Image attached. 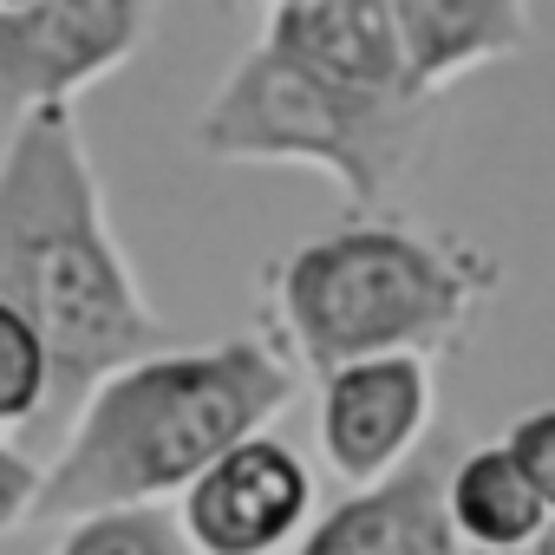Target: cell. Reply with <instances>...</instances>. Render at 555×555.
<instances>
[{
  "mask_svg": "<svg viewBox=\"0 0 555 555\" xmlns=\"http://www.w3.org/2000/svg\"><path fill=\"white\" fill-rule=\"evenodd\" d=\"M53 392V360L40 347V334L27 327V314H14L0 301V425H34L47 412Z\"/></svg>",
  "mask_w": 555,
  "mask_h": 555,
  "instance_id": "obj_13",
  "label": "cell"
},
{
  "mask_svg": "<svg viewBox=\"0 0 555 555\" xmlns=\"http://www.w3.org/2000/svg\"><path fill=\"white\" fill-rule=\"evenodd\" d=\"M503 274L451 242L399 222L301 242L268 268L261 340L295 373L334 379L366 360H431L457 353L477 308Z\"/></svg>",
  "mask_w": 555,
  "mask_h": 555,
  "instance_id": "obj_3",
  "label": "cell"
},
{
  "mask_svg": "<svg viewBox=\"0 0 555 555\" xmlns=\"http://www.w3.org/2000/svg\"><path fill=\"white\" fill-rule=\"evenodd\" d=\"M268 47L327 86L373 92V99H418L399 34V0H288V8H268Z\"/></svg>",
  "mask_w": 555,
  "mask_h": 555,
  "instance_id": "obj_8",
  "label": "cell"
},
{
  "mask_svg": "<svg viewBox=\"0 0 555 555\" xmlns=\"http://www.w3.org/2000/svg\"><path fill=\"white\" fill-rule=\"evenodd\" d=\"M529 555H555V522H548V529H542V542H535V548H529Z\"/></svg>",
  "mask_w": 555,
  "mask_h": 555,
  "instance_id": "obj_16",
  "label": "cell"
},
{
  "mask_svg": "<svg viewBox=\"0 0 555 555\" xmlns=\"http://www.w3.org/2000/svg\"><path fill=\"white\" fill-rule=\"evenodd\" d=\"M47 555H196V548L170 503H144V509H105L73 522Z\"/></svg>",
  "mask_w": 555,
  "mask_h": 555,
  "instance_id": "obj_12",
  "label": "cell"
},
{
  "mask_svg": "<svg viewBox=\"0 0 555 555\" xmlns=\"http://www.w3.org/2000/svg\"><path fill=\"white\" fill-rule=\"evenodd\" d=\"M431 112L438 105L418 99H373V92L327 86L261 40L222 79V92L196 118V138L209 157H248V164L308 157L347 183L360 216H373L386 190L405 177V164L418 157Z\"/></svg>",
  "mask_w": 555,
  "mask_h": 555,
  "instance_id": "obj_4",
  "label": "cell"
},
{
  "mask_svg": "<svg viewBox=\"0 0 555 555\" xmlns=\"http://www.w3.org/2000/svg\"><path fill=\"white\" fill-rule=\"evenodd\" d=\"M0 301L27 314L53 360L47 412L21 431L34 464L66 451L105 379L177 353V334L144 308L105 229V203L66 105L27 112L0 151Z\"/></svg>",
  "mask_w": 555,
  "mask_h": 555,
  "instance_id": "obj_1",
  "label": "cell"
},
{
  "mask_svg": "<svg viewBox=\"0 0 555 555\" xmlns=\"http://www.w3.org/2000/svg\"><path fill=\"white\" fill-rule=\"evenodd\" d=\"M431 431V366L425 360H366L327 379L321 392V444L340 483L379 490L392 470L418 457Z\"/></svg>",
  "mask_w": 555,
  "mask_h": 555,
  "instance_id": "obj_7",
  "label": "cell"
},
{
  "mask_svg": "<svg viewBox=\"0 0 555 555\" xmlns=\"http://www.w3.org/2000/svg\"><path fill=\"white\" fill-rule=\"evenodd\" d=\"M151 8L131 0H34L0 8V105L21 118L40 105H66L112 66L144 47Z\"/></svg>",
  "mask_w": 555,
  "mask_h": 555,
  "instance_id": "obj_5",
  "label": "cell"
},
{
  "mask_svg": "<svg viewBox=\"0 0 555 555\" xmlns=\"http://www.w3.org/2000/svg\"><path fill=\"white\" fill-rule=\"evenodd\" d=\"M451 431L431 438L405 470H392L379 490L347 496L301 555H464L451 522Z\"/></svg>",
  "mask_w": 555,
  "mask_h": 555,
  "instance_id": "obj_9",
  "label": "cell"
},
{
  "mask_svg": "<svg viewBox=\"0 0 555 555\" xmlns=\"http://www.w3.org/2000/svg\"><path fill=\"white\" fill-rule=\"evenodd\" d=\"M451 522H457L464 542H477L490 555H509V548L542 542L548 509H542V496L529 490V477L516 470V457L503 444H477L451 470Z\"/></svg>",
  "mask_w": 555,
  "mask_h": 555,
  "instance_id": "obj_11",
  "label": "cell"
},
{
  "mask_svg": "<svg viewBox=\"0 0 555 555\" xmlns=\"http://www.w3.org/2000/svg\"><path fill=\"white\" fill-rule=\"evenodd\" d=\"M529 8L516 0H399V34H405V60H412V92L438 99L464 66L477 60H503L529 40Z\"/></svg>",
  "mask_w": 555,
  "mask_h": 555,
  "instance_id": "obj_10",
  "label": "cell"
},
{
  "mask_svg": "<svg viewBox=\"0 0 555 555\" xmlns=\"http://www.w3.org/2000/svg\"><path fill=\"white\" fill-rule=\"evenodd\" d=\"M295 392L301 373L261 334L216 340L203 353H157L92 392L47 470L34 522H86L190 490L235 444L261 438V425L288 412Z\"/></svg>",
  "mask_w": 555,
  "mask_h": 555,
  "instance_id": "obj_2",
  "label": "cell"
},
{
  "mask_svg": "<svg viewBox=\"0 0 555 555\" xmlns=\"http://www.w3.org/2000/svg\"><path fill=\"white\" fill-rule=\"evenodd\" d=\"M40 490H47L40 464H34L21 444H8V438H0V535H8V529H21V522H34V509H40Z\"/></svg>",
  "mask_w": 555,
  "mask_h": 555,
  "instance_id": "obj_15",
  "label": "cell"
},
{
  "mask_svg": "<svg viewBox=\"0 0 555 555\" xmlns=\"http://www.w3.org/2000/svg\"><path fill=\"white\" fill-rule=\"evenodd\" d=\"M503 451L516 457V470L529 477V490H535V496H542V509L555 516V405L529 412V418L503 438Z\"/></svg>",
  "mask_w": 555,
  "mask_h": 555,
  "instance_id": "obj_14",
  "label": "cell"
},
{
  "mask_svg": "<svg viewBox=\"0 0 555 555\" xmlns=\"http://www.w3.org/2000/svg\"><path fill=\"white\" fill-rule=\"evenodd\" d=\"M308 503H314L308 464L274 438H248L183 490L177 516L196 555H274L308 522Z\"/></svg>",
  "mask_w": 555,
  "mask_h": 555,
  "instance_id": "obj_6",
  "label": "cell"
}]
</instances>
